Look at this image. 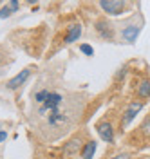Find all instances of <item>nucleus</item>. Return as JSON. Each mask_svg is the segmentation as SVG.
I'll use <instances>...</instances> for the list:
<instances>
[{"label":"nucleus","mask_w":150,"mask_h":159,"mask_svg":"<svg viewBox=\"0 0 150 159\" xmlns=\"http://www.w3.org/2000/svg\"><path fill=\"white\" fill-rule=\"evenodd\" d=\"M96 148H98V143L96 141H87L83 147H81V159H92L94 154H96Z\"/></svg>","instance_id":"nucleus-11"},{"label":"nucleus","mask_w":150,"mask_h":159,"mask_svg":"<svg viewBox=\"0 0 150 159\" xmlns=\"http://www.w3.org/2000/svg\"><path fill=\"white\" fill-rule=\"evenodd\" d=\"M96 132H98V136H100L105 143H112L114 141V129H112V123L110 121H100L98 125H96Z\"/></svg>","instance_id":"nucleus-5"},{"label":"nucleus","mask_w":150,"mask_h":159,"mask_svg":"<svg viewBox=\"0 0 150 159\" xmlns=\"http://www.w3.org/2000/svg\"><path fill=\"white\" fill-rule=\"evenodd\" d=\"M6 139H7V132L6 130H0V143H4Z\"/></svg>","instance_id":"nucleus-19"},{"label":"nucleus","mask_w":150,"mask_h":159,"mask_svg":"<svg viewBox=\"0 0 150 159\" xmlns=\"http://www.w3.org/2000/svg\"><path fill=\"white\" fill-rule=\"evenodd\" d=\"M7 6H9L11 9H13V13H15V11H18V7H20V2H18V0H11Z\"/></svg>","instance_id":"nucleus-17"},{"label":"nucleus","mask_w":150,"mask_h":159,"mask_svg":"<svg viewBox=\"0 0 150 159\" xmlns=\"http://www.w3.org/2000/svg\"><path fill=\"white\" fill-rule=\"evenodd\" d=\"M67 29V34H65V43H72V42H76V40L81 36V24H70V25H67L65 27Z\"/></svg>","instance_id":"nucleus-9"},{"label":"nucleus","mask_w":150,"mask_h":159,"mask_svg":"<svg viewBox=\"0 0 150 159\" xmlns=\"http://www.w3.org/2000/svg\"><path fill=\"white\" fill-rule=\"evenodd\" d=\"M141 109H143V101H132L129 107L125 109V112H123V118H121V129H127L130 123H132V119L141 112Z\"/></svg>","instance_id":"nucleus-4"},{"label":"nucleus","mask_w":150,"mask_h":159,"mask_svg":"<svg viewBox=\"0 0 150 159\" xmlns=\"http://www.w3.org/2000/svg\"><path fill=\"white\" fill-rule=\"evenodd\" d=\"M110 159H130L129 154H118V156H114V157H110Z\"/></svg>","instance_id":"nucleus-18"},{"label":"nucleus","mask_w":150,"mask_h":159,"mask_svg":"<svg viewBox=\"0 0 150 159\" xmlns=\"http://www.w3.org/2000/svg\"><path fill=\"white\" fill-rule=\"evenodd\" d=\"M29 76H31V69H24L22 72H18L15 78H11L9 81H7V89L9 90H16L18 87H22V85L27 81Z\"/></svg>","instance_id":"nucleus-7"},{"label":"nucleus","mask_w":150,"mask_h":159,"mask_svg":"<svg viewBox=\"0 0 150 159\" xmlns=\"http://www.w3.org/2000/svg\"><path fill=\"white\" fill-rule=\"evenodd\" d=\"M61 103H63V96H61L60 92H52L51 90V96L47 98V101L43 103V105H40V109H38V116H45L49 110H54V109H60Z\"/></svg>","instance_id":"nucleus-3"},{"label":"nucleus","mask_w":150,"mask_h":159,"mask_svg":"<svg viewBox=\"0 0 150 159\" xmlns=\"http://www.w3.org/2000/svg\"><path fill=\"white\" fill-rule=\"evenodd\" d=\"M98 6L103 9V13H107L110 16H118L127 9L129 2H125V0H101V2H98Z\"/></svg>","instance_id":"nucleus-2"},{"label":"nucleus","mask_w":150,"mask_h":159,"mask_svg":"<svg viewBox=\"0 0 150 159\" xmlns=\"http://www.w3.org/2000/svg\"><path fill=\"white\" fill-rule=\"evenodd\" d=\"M94 29L103 40H114V29L107 20H98L94 24Z\"/></svg>","instance_id":"nucleus-6"},{"label":"nucleus","mask_w":150,"mask_h":159,"mask_svg":"<svg viewBox=\"0 0 150 159\" xmlns=\"http://www.w3.org/2000/svg\"><path fill=\"white\" fill-rule=\"evenodd\" d=\"M49 96H51V90L49 89H42V90H38V92L34 94V101H36L38 105H43V103L47 101Z\"/></svg>","instance_id":"nucleus-13"},{"label":"nucleus","mask_w":150,"mask_h":159,"mask_svg":"<svg viewBox=\"0 0 150 159\" xmlns=\"http://www.w3.org/2000/svg\"><path fill=\"white\" fill-rule=\"evenodd\" d=\"M80 51L85 54V56H92V54H94V49L90 47L89 43H81V45H80Z\"/></svg>","instance_id":"nucleus-15"},{"label":"nucleus","mask_w":150,"mask_h":159,"mask_svg":"<svg viewBox=\"0 0 150 159\" xmlns=\"http://www.w3.org/2000/svg\"><path fill=\"white\" fill-rule=\"evenodd\" d=\"M43 118H45V127L47 129H63V127L69 125V114L63 112L61 109L49 110Z\"/></svg>","instance_id":"nucleus-1"},{"label":"nucleus","mask_w":150,"mask_h":159,"mask_svg":"<svg viewBox=\"0 0 150 159\" xmlns=\"http://www.w3.org/2000/svg\"><path fill=\"white\" fill-rule=\"evenodd\" d=\"M138 96L139 98H150V78H145L138 85Z\"/></svg>","instance_id":"nucleus-12"},{"label":"nucleus","mask_w":150,"mask_h":159,"mask_svg":"<svg viewBox=\"0 0 150 159\" xmlns=\"http://www.w3.org/2000/svg\"><path fill=\"white\" fill-rule=\"evenodd\" d=\"M141 134H143L145 138H150V116L143 121V125H141Z\"/></svg>","instance_id":"nucleus-14"},{"label":"nucleus","mask_w":150,"mask_h":159,"mask_svg":"<svg viewBox=\"0 0 150 159\" xmlns=\"http://www.w3.org/2000/svg\"><path fill=\"white\" fill-rule=\"evenodd\" d=\"M0 60H2V56H0Z\"/></svg>","instance_id":"nucleus-20"},{"label":"nucleus","mask_w":150,"mask_h":159,"mask_svg":"<svg viewBox=\"0 0 150 159\" xmlns=\"http://www.w3.org/2000/svg\"><path fill=\"white\" fill-rule=\"evenodd\" d=\"M139 33H141L139 25H127V27H123V31H121V36H123V40L127 43H134L138 40V36H139Z\"/></svg>","instance_id":"nucleus-8"},{"label":"nucleus","mask_w":150,"mask_h":159,"mask_svg":"<svg viewBox=\"0 0 150 159\" xmlns=\"http://www.w3.org/2000/svg\"><path fill=\"white\" fill-rule=\"evenodd\" d=\"M63 154H76V152H81V138L80 136H76V138H72L70 141H67L65 145H63Z\"/></svg>","instance_id":"nucleus-10"},{"label":"nucleus","mask_w":150,"mask_h":159,"mask_svg":"<svg viewBox=\"0 0 150 159\" xmlns=\"http://www.w3.org/2000/svg\"><path fill=\"white\" fill-rule=\"evenodd\" d=\"M11 15H13V9H11L9 6H4L0 9V18H9Z\"/></svg>","instance_id":"nucleus-16"}]
</instances>
